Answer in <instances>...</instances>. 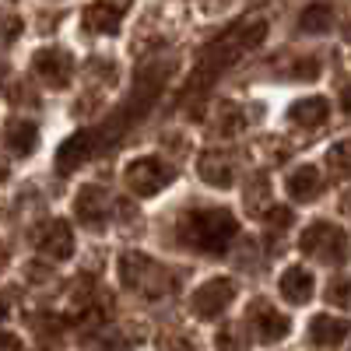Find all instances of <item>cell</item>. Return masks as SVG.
I'll list each match as a JSON object with an SVG mask.
<instances>
[{"label":"cell","instance_id":"obj_5","mask_svg":"<svg viewBox=\"0 0 351 351\" xmlns=\"http://www.w3.org/2000/svg\"><path fill=\"white\" fill-rule=\"evenodd\" d=\"M123 180H127V190L134 197H155L158 190H165L172 180H176V172L162 162V158H152V155H144V158H134L123 172Z\"/></svg>","mask_w":351,"mask_h":351},{"label":"cell","instance_id":"obj_2","mask_svg":"<svg viewBox=\"0 0 351 351\" xmlns=\"http://www.w3.org/2000/svg\"><path fill=\"white\" fill-rule=\"evenodd\" d=\"M120 281H123V288L137 291L144 299H165L176 291V278L165 263L152 260L148 253H137V250L120 256Z\"/></svg>","mask_w":351,"mask_h":351},{"label":"cell","instance_id":"obj_4","mask_svg":"<svg viewBox=\"0 0 351 351\" xmlns=\"http://www.w3.org/2000/svg\"><path fill=\"white\" fill-rule=\"evenodd\" d=\"M299 250L319 263H344L351 256V243L344 236V228H337L330 221H313L299 236Z\"/></svg>","mask_w":351,"mask_h":351},{"label":"cell","instance_id":"obj_21","mask_svg":"<svg viewBox=\"0 0 351 351\" xmlns=\"http://www.w3.org/2000/svg\"><path fill=\"white\" fill-rule=\"evenodd\" d=\"M327 169L334 176H351V137H344L341 144L327 152Z\"/></svg>","mask_w":351,"mask_h":351},{"label":"cell","instance_id":"obj_6","mask_svg":"<svg viewBox=\"0 0 351 351\" xmlns=\"http://www.w3.org/2000/svg\"><path fill=\"white\" fill-rule=\"evenodd\" d=\"M236 281L232 278H211V281H204L193 295H190V309H193V316H200V319H215V316H221L228 306H232V299H236Z\"/></svg>","mask_w":351,"mask_h":351},{"label":"cell","instance_id":"obj_18","mask_svg":"<svg viewBox=\"0 0 351 351\" xmlns=\"http://www.w3.org/2000/svg\"><path fill=\"white\" fill-rule=\"evenodd\" d=\"M281 295H285L288 302H295V306L309 302V299H313V274H309L306 267H288V271L281 274Z\"/></svg>","mask_w":351,"mask_h":351},{"label":"cell","instance_id":"obj_8","mask_svg":"<svg viewBox=\"0 0 351 351\" xmlns=\"http://www.w3.org/2000/svg\"><path fill=\"white\" fill-rule=\"evenodd\" d=\"M32 71H36V77H39L43 84L64 88V84L71 81V74H74V60H71L67 49L46 46V49H39V53L32 56Z\"/></svg>","mask_w":351,"mask_h":351},{"label":"cell","instance_id":"obj_20","mask_svg":"<svg viewBox=\"0 0 351 351\" xmlns=\"http://www.w3.org/2000/svg\"><path fill=\"white\" fill-rule=\"evenodd\" d=\"M330 21H334V11H330L327 4H309V8L302 11V18H299L302 32H309V36L327 32V28H330Z\"/></svg>","mask_w":351,"mask_h":351},{"label":"cell","instance_id":"obj_10","mask_svg":"<svg viewBox=\"0 0 351 351\" xmlns=\"http://www.w3.org/2000/svg\"><path fill=\"white\" fill-rule=\"evenodd\" d=\"M250 330L256 334L260 344H274V341H281V337L291 330V324H288L285 313H278L274 306H267L263 299H256V302L250 306Z\"/></svg>","mask_w":351,"mask_h":351},{"label":"cell","instance_id":"obj_16","mask_svg":"<svg viewBox=\"0 0 351 351\" xmlns=\"http://www.w3.org/2000/svg\"><path fill=\"white\" fill-rule=\"evenodd\" d=\"M127 4H88L84 8V21H88V28L92 32H106V36H112L116 28H120V21L127 18Z\"/></svg>","mask_w":351,"mask_h":351},{"label":"cell","instance_id":"obj_25","mask_svg":"<svg viewBox=\"0 0 351 351\" xmlns=\"http://www.w3.org/2000/svg\"><path fill=\"white\" fill-rule=\"evenodd\" d=\"M288 225H291V211H288V208H271V211H267V228L285 232Z\"/></svg>","mask_w":351,"mask_h":351},{"label":"cell","instance_id":"obj_1","mask_svg":"<svg viewBox=\"0 0 351 351\" xmlns=\"http://www.w3.org/2000/svg\"><path fill=\"white\" fill-rule=\"evenodd\" d=\"M176 236H180L183 246H190L197 253L221 256L228 250V243L239 236V221L232 218V211H225V208H200V211L183 215Z\"/></svg>","mask_w":351,"mask_h":351},{"label":"cell","instance_id":"obj_32","mask_svg":"<svg viewBox=\"0 0 351 351\" xmlns=\"http://www.w3.org/2000/svg\"><path fill=\"white\" fill-rule=\"evenodd\" d=\"M348 39H351V28H348Z\"/></svg>","mask_w":351,"mask_h":351},{"label":"cell","instance_id":"obj_12","mask_svg":"<svg viewBox=\"0 0 351 351\" xmlns=\"http://www.w3.org/2000/svg\"><path fill=\"white\" fill-rule=\"evenodd\" d=\"M351 337V319H337V316H316L309 324V344L319 348V351H330V348H341L344 341Z\"/></svg>","mask_w":351,"mask_h":351},{"label":"cell","instance_id":"obj_11","mask_svg":"<svg viewBox=\"0 0 351 351\" xmlns=\"http://www.w3.org/2000/svg\"><path fill=\"white\" fill-rule=\"evenodd\" d=\"M74 215L88 228H102L106 225V215H109V193L102 186H81L77 190V200H74Z\"/></svg>","mask_w":351,"mask_h":351},{"label":"cell","instance_id":"obj_22","mask_svg":"<svg viewBox=\"0 0 351 351\" xmlns=\"http://www.w3.org/2000/svg\"><path fill=\"white\" fill-rule=\"evenodd\" d=\"M215 127L221 130V134H239L243 127H246V120H243V112L232 106V102H225V106H218V112H215Z\"/></svg>","mask_w":351,"mask_h":351},{"label":"cell","instance_id":"obj_14","mask_svg":"<svg viewBox=\"0 0 351 351\" xmlns=\"http://www.w3.org/2000/svg\"><path fill=\"white\" fill-rule=\"evenodd\" d=\"M4 148L18 158H28L39 148V127L32 120H8L4 127Z\"/></svg>","mask_w":351,"mask_h":351},{"label":"cell","instance_id":"obj_15","mask_svg":"<svg viewBox=\"0 0 351 351\" xmlns=\"http://www.w3.org/2000/svg\"><path fill=\"white\" fill-rule=\"evenodd\" d=\"M288 116H291V123H299V127H306V130H316V127H324V123H327V116H330V106H327V99H319V95H309V99H299V102H291Z\"/></svg>","mask_w":351,"mask_h":351},{"label":"cell","instance_id":"obj_28","mask_svg":"<svg viewBox=\"0 0 351 351\" xmlns=\"http://www.w3.org/2000/svg\"><path fill=\"white\" fill-rule=\"evenodd\" d=\"M341 211L351 218V190H344V197H341Z\"/></svg>","mask_w":351,"mask_h":351},{"label":"cell","instance_id":"obj_9","mask_svg":"<svg viewBox=\"0 0 351 351\" xmlns=\"http://www.w3.org/2000/svg\"><path fill=\"white\" fill-rule=\"evenodd\" d=\"M99 148H102V134L99 130H77L74 137H67L60 144V152H56V169H60V172H74L92 155H99Z\"/></svg>","mask_w":351,"mask_h":351},{"label":"cell","instance_id":"obj_27","mask_svg":"<svg viewBox=\"0 0 351 351\" xmlns=\"http://www.w3.org/2000/svg\"><path fill=\"white\" fill-rule=\"evenodd\" d=\"M218 341H221V348H239V344H236V327H225Z\"/></svg>","mask_w":351,"mask_h":351},{"label":"cell","instance_id":"obj_3","mask_svg":"<svg viewBox=\"0 0 351 351\" xmlns=\"http://www.w3.org/2000/svg\"><path fill=\"white\" fill-rule=\"evenodd\" d=\"M263 36H267V25H263V21H239V25H232L221 39H215L208 49H204V71L200 74L228 67L239 53L256 49L263 43Z\"/></svg>","mask_w":351,"mask_h":351},{"label":"cell","instance_id":"obj_31","mask_svg":"<svg viewBox=\"0 0 351 351\" xmlns=\"http://www.w3.org/2000/svg\"><path fill=\"white\" fill-rule=\"evenodd\" d=\"M4 267H8V246L0 243V271H4Z\"/></svg>","mask_w":351,"mask_h":351},{"label":"cell","instance_id":"obj_30","mask_svg":"<svg viewBox=\"0 0 351 351\" xmlns=\"http://www.w3.org/2000/svg\"><path fill=\"white\" fill-rule=\"evenodd\" d=\"M341 106H344V109H351V84L341 92Z\"/></svg>","mask_w":351,"mask_h":351},{"label":"cell","instance_id":"obj_7","mask_svg":"<svg viewBox=\"0 0 351 351\" xmlns=\"http://www.w3.org/2000/svg\"><path fill=\"white\" fill-rule=\"evenodd\" d=\"M32 243H36V250H39L46 260H53V263H60V260H71V256H74V232H71V225L60 221V218L43 221V225L36 228Z\"/></svg>","mask_w":351,"mask_h":351},{"label":"cell","instance_id":"obj_29","mask_svg":"<svg viewBox=\"0 0 351 351\" xmlns=\"http://www.w3.org/2000/svg\"><path fill=\"white\" fill-rule=\"evenodd\" d=\"M8 313H11V302H8V295H0V319H8Z\"/></svg>","mask_w":351,"mask_h":351},{"label":"cell","instance_id":"obj_23","mask_svg":"<svg viewBox=\"0 0 351 351\" xmlns=\"http://www.w3.org/2000/svg\"><path fill=\"white\" fill-rule=\"evenodd\" d=\"M155 348L158 351H197V344L190 337H183V334H158Z\"/></svg>","mask_w":351,"mask_h":351},{"label":"cell","instance_id":"obj_13","mask_svg":"<svg viewBox=\"0 0 351 351\" xmlns=\"http://www.w3.org/2000/svg\"><path fill=\"white\" fill-rule=\"evenodd\" d=\"M197 172L204 183L211 186H232V180H236V165H232V155L228 152H204L200 162H197Z\"/></svg>","mask_w":351,"mask_h":351},{"label":"cell","instance_id":"obj_24","mask_svg":"<svg viewBox=\"0 0 351 351\" xmlns=\"http://www.w3.org/2000/svg\"><path fill=\"white\" fill-rule=\"evenodd\" d=\"M327 299H330L334 306H341V309H348V313H351V281L334 285V288L327 291Z\"/></svg>","mask_w":351,"mask_h":351},{"label":"cell","instance_id":"obj_26","mask_svg":"<svg viewBox=\"0 0 351 351\" xmlns=\"http://www.w3.org/2000/svg\"><path fill=\"white\" fill-rule=\"evenodd\" d=\"M0 351H25V344L14 334H0Z\"/></svg>","mask_w":351,"mask_h":351},{"label":"cell","instance_id":"obj_17","mask_svg":"<svg viewBox=\"0 0 351 351\" xmlns=\"http://www.w3.org/2000/svg\"><path fill=\"white\" fill-rule=\"evenodd\" d=\"M319 183H324V176H319V169H316V165H299L295 172L288 176V193H291V200L309 204V200H316Z\"/></svg>","mask_w":351,"mask_h":351},{"label":"cell","instance_id":"obj_19","mask_svg":"<svg viewBox=\"0 0 351 351\" xmlns=\"http://www.w3.org/2000/svg\"><path fill=\"white\" fill-rule=\"evenodd\" d=\"M263 204H271V180L263 172H256L253 180L246 183V211L250 215H260Z\"/></svg>","mask_w":351,"mask_h":351}]
</instances>
